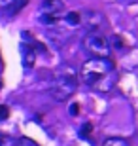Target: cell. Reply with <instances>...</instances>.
Returning <instances> with one entry per match:
<instances>
[{"instance_id": "1", "label": "cell", "mask_w": 138, "mask_h": 146, "mask_svg": "<svg viewBox=\"0 0 138 146\" xmlns=\"http://www.w3.org/2000/svg\"><path fill=\"white\" fill-rule=\"evenodd\" d=\"M78 78L85 86L93 87L96 91L106 93L114 87L117 74H116V66H114V63L110 59H95V57H91L89 61H85L81 65Z\"/></svg>"}, {"instance_id": "2", "label": "cell", "mask_w": 138, "mask_h": 146, "mask_svg": "<svg viewBox=\"0 0 138 146\" xmlns=\"http://www.w3.org/2000/svg\"><path fill=\"white\" fill-rule=\"evenodd\" d=\"M78 72L72 68V66H66V68H63V70L59 72L57 76H55L53 84H51V97L55 99V101H59V103H64V101H68L72 95L76 93V89H78Z\"/></svg>"}, {"instance_id": "3", "label": "cell", "mask_w": 138, "mask_h": 146, "mask_svg": "<svg viewBox=\"0 0 138 146\" xmlns=\"http://www.w3.org/2000/svg\"><path fill=\"white\" fill-rule=\"evenodd\" d=\"M83 48L95 59H108L112 53V42L100 33H87L85 34Z\"/></svg>"}, {"instance_id": "4", "label": "cell", "mask_w": 138, "mask_h": 146, "mask_svg": "<svg viewBox=\"0 0 138 146\" xmlns=\"http://www.w3.org/2000/svg\"><path fill=\"white\" fill-rule=\"evenodd\" d=\"M64 17V4L61 0H44L38 8V21L46 27H53Z\"/></svg>"}, {"instance_id": "5", "label": "cell", "mask_w": 138, "mask_h": 146, "mask_svg": "<svg viewBox=\"0 0 138 146\" xmlns=\"http://www.w3.org/2000/svg\"><path fill=\"white\" fill-rule=\"evenodd\" d=\"M81 23L85 25V29L89 31V33H100V29L104 27V15L98 13V11H85L83 15H81Z\"/></svg>"}, {"instance_id": "6", "label": "cell", "mask_w": 138, "mask_h": 146, "mask_svg": "<svg viewBox=\"0 0 138 146\" xmlns=\"http://www.w3.org/2000/svg\"><path fill=\"white\" fill-rule=\"evenodd\" d=\"M23 65L27 68H32L34 66V61H36V49H34V42L32 44H23Z\"/></svg>"}, {"instance_id": "7", "label": "cell", "mask_w": 138, "mask_h": 146, "mask_svg": "<svg viewBox=\"0 0 138 146\" xmlns=\"http://www.w3.org/2000/svg\"><path fill=\"white\" fill-rule=\"evenodd\" d=\"M102 146H131V144H129V141H125L121 137H112V139H106Z\"/></svg>"}, {"instance_id": "8", "label": "cell", "mask_w": 138, "mask_h": 146, "mask_svg": "<svg viewBox=\"0 0 138 146\" xmlns=\"http://www.w3.org/2000/svg\"><path fill=\"white\" fill-rule=\"evenodd\" d=\"M0 146H17V141L8 133H2L0 131Z\"/></svg>"}, {"instance_id": "9", "label": "cell", "mask_w": 138, "mask_h": 146, "mask_svg": "<svg viewBox=\"0 0 138 146\" xmlns=\"http://www.w3.org/2000/svg\"><path fill=\"white\" fill-rule=\"evenodd\" d=\"M64 17H66L68 25H80L81 23V13H78V11H68Z\"/></svg>"}, {"instance_id": "10", "label": "cell", "mask_w": 138, "mask_h": 146, "mask_svg": "<svg viewBox=\"0 0 138 146\" xmlns=\"http://www.w3.org/2000/svg\"><path fill=\"white\" fill-rule=\"evenodd\" d=\"M28 0H13V4H11V8H10V13H17L19 10H23Z\"/></svg>"}, {"instance_id": "11", "label": "cell", "mask_w": 138, "mask_h": 146, "mask_svg": "<svg viewBox=\"0 0 138 146\" xmlns=\"http://www.w3.org/2000/svg\"><path fill=\"white\" fill-rule=\"evenodd\" d=\"M8 116H10V108H8L6 104H0V121L8 119Z\"/></svg>"}, {"instance_id": "12", "label": "cell", "mask_w": 138, "mask_h": 146, "mask_svg": "<svg viewBox=\"0 0 138 146\" xmlns=\"http://www.w3.org/2000/svg\"><path fill=\"white\" fill-rule=\"evenodd\" d=\"M91 129H93V125H91V123H85V125H83V129L80 131V135H81V137H89Z\"/></svg>"}, {"instance_id": "13", "label": "cell", "mask_w": 138, "mask_h": 146, "mask_svg": "<svg viewBox=\"0 0 138 146\" xmlns=\"http://www.w3.org/2000/svg\"><path fill=\"white\" fill-rule=\"evenodd\" d=\"M13 0H0V10H10Z\"/></svg>"}, {"instance_id": "14", "label": "cell", "mask_w": 138, "mask_h": 146, "mask_svg": "<svg viewBox=\"0 0 138 146\" xmlns=\"http://www.w3.org/2000/svg\"><path fill=\"white\" fill-rule=\"evenodd\" d=\"M70 110H72L70 114H72V116H76V114H78V104H72V108H70Z\"/></svg>"}, {"instance_id": "15", "label": "cell", "mask_w": 138, "mask_h": 146, "mask_svg": "<svg viewBox=\"0 0 138 146\" xmlns=\"http://www.w3.org/2000/svg\"><path fill=\"white\" fill-rule=\"evenodd\" d=\"M2 66L4 65H2V59H0V74H2ZM0 84H2V82H0Z\"/></svg>"}]
</instances>
